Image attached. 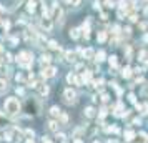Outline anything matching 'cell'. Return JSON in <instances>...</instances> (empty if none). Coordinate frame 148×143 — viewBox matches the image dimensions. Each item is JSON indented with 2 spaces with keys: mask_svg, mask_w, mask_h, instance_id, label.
Here are the masks:
<instances>
[{
  "mask_svg": "<svg viewBox=\"0 0 148 143\" xmlns=\"http://www.w3.org/2000/svg\"><path fill=\"white\" fill-rule=\"evenodd\" d=\"M5 112L8 115H17L20 112V103H18V100L15 96H10V98L5 100Z\"/></svg>",
  "mask_w": 148,
  "mask_h": 143,
  "instance_id": "cell-1",
  "label": "cell"
},
{
  "mask_svg": "<svg viewBox=\"0 0 148 143\" xmlns=\"http://www.w3.org/2000/svg\"><path fill=\"white\" fill-rule=\"evenodd\" d=\"M32 58H34V55L30 53V52H22L18 57H17V60L20 63L22 67H32Z\"/></svg>",
  "mask_w": 148,
  "mask_h": 143,
  "instance_id": "cell-2",
  "label": "cell"
},
{
  "mask_svg": "<svg viewBox=\"0 0 148 143\" xmlns=\"http://www.w3.org/2000/svg\"><path fill=\"white\" fill-rule=\"evenodd\" d=\"M63 96H65V100H67L68 103H73L75 98H77V93H75L72 88H67L65 90V93H63Z\"/></svg>",
  "mask_w": 148,
  "mask_h": 143,
  "instance_id": "cell-3",
  "label": "cell"
},
{
  "mask_svg": "<svg viewBox=\"0 0 148 143\" xmlns=\"http://www.w3.org/2000/svg\"><path fill=\"white\" fill-rule=\"evenodd\" d=\"M55 72H57V70H55L53 67H47L43 72H42V77H43V78H50V77L55 75Z\"/></svg>",
  "mask_w": 148,
  "mask_h": 143,
  "instance_id": "cell-4",
  "label": "cell"
},
{
  "mask_svg": "<svg viewBox=\"0 0 148 143\" xmlns=\"http://www.w3.org/2000/svg\"><path fill=\"white\" fill-rule=\"evenodd\" d=\"M42 27L43 28H47V30H50L52 28V20H50V17H42Z\"/></svg>",
  "mask_w": 148,
  "mask_h": 143,
  "instance_id": "cell-5",
  "label": "cell"
},
{
  "mask_svg": "<svg viewBox=\"0 0 148 143\" xmlns=\"http://www.w3.org/2000/svg\"><path fill=\"white\" fill-rule=\"evenodd\" d=\"M37 88H38V93L40 95H47L48 93V87L43 85V83H37Z\"/></svg>",
  "mask_w": 148,
  "mask_h": 143,
  "instance_id": "cell-6",
  "label": "cell"
},
{
  "mask_svg": "<svg viewBox=\"0 0 148 143\" xmlns=\"http://www.w3.org/2000/svg\"><path fill=\"white\" fill-rule=\"evenodd\" d=\"M135 138H136V143H147V133H138V135H135Z\"/></svg>",
  "mask_w": 148,
  "mask_h": 143,
  "instance_id": "cell-7",
  "label": "cell"
},
{
  "mask_svg": "<svg viewBox=\"0 0 148 143\" xmlns=\"http://www.w3.org/2000/svg\"><path fill=\"white\" fill-rule=\"evenodd\" d=\"M136 108L140 110V113H141V115L148 113V105H147V103H143V105H136Z\"/></svg>",
  "mask_w": 148,
  "mask_h": 143,
  "instance_id": "cell-8",
  "label": "cell"
},
{
  "mask_svg": "<svg viewBox=\"0 0 148 143\" xmlns=\"http://www.w3.org/2000/svg\"><path fill=\"white\" fill-rule=\"evenodd\" d=\"M133 138H135V131H132V130L125 131V140H127V142H132Z\"/></svg>",
  "mask_w": 148,
  "mask_h": 143,
  "instance_id": "cell-9",
  "label": "cell"
},
{
  "mask_svg": "<svg viewBox=\"0 0 148 143\" xmlns=\"http://www.w3.org/2000/svg\"><path fill=\"white\" fill-rule=\"evenodd\" d=\"M50 60H52V57H50V55H42V58H40L42 65H48V63H50Z\"/></svg>",
  "mask_w": 148,
  "mask_h": 143,
  "instance_id": "cell-10",
  "label": "cell"
},
{
  "mask_svg": "<svg viewBox=\"0 0 148 143\" xmlns=\"http://www.w3.org/2000/svg\"><path fill=\"white\" fill-rule=\"evenodd\" d=\"M97 40H98V42H105V40H107V32H98Z\"/></svg>",
  "mask_w": 148,
  "mask_h": 143,
  "instance_id": "cell-11",
  "label": "cell"
},
{
  "mask_svg": "<svg viewBox=\"0 0 148 143\" xmlns=\"http://www.w3.org/2000/svg\"><path fill=\"white\" fill-rule=\"evenodd\" d=\"M50 115L52 116H58L60 115V108H58V107H52V108H50Z\"/></svg>",
  "mask_w": 148,
  "mask_h": 143,
  "instance_id": "cell-12",
  "label": "cell"
},
{
  "mask_svg": "<svg viewBox=\"0 0 148 143\" xmlns=\"http://www.w3.org/2000/svg\"><path fill=\"white\" fill-rule=\"evenodd\" d=\"M78 32H80L78 28H72V30H70V37H72V38H78V37H80Z\"/></svg>",
  "mask_w": 148,
  "mask_h": 143,
  "instance_id": "cell-13",
  "label": "cell"
},
{
  "mask_svg": "<svg viewBox=\"0 0 148 143\" xmlns=\"http://www.w3.org/2000/svg\"><path fill=\"white\" fill-rule=\"evenodd\" d=\"M7 88H8L7 82H5V80H0V93H3V92H5Z\"/></svg>",
  "mask_w": 148,
  "mask_h": 143,
  "instance_id": "cell-14",
  "label": "cell"
},
{
  "mask_svg": "<svg viewBox=\"0 0 148 143\" xmlns=\"http://www.w3.org/2000/svg\"><path fill=\"white\" fill-rule=\"evenodd\" d=\"M83 55H85L87 58H92V57H93V50H92V48H87V50L83 52Z\"/></svg>",
  "mask_w": 148,
  "mask_h": 143,
  "instance_id": "cell-15",
  "label": "cell"
},
{
  "mask_svg": "<svg viewBox=\"0 0 148 143\" xmlns=\"http://www.w3.org/2000/svg\"><path fill=\"white\" fill-rule=\"evenodd\" d=\"M48 128L52 130V131H57V130H58V125H57L55 122H50L48 123Z\"/></svg>",
  "mask_w": 148,
  "mask_h": 143,
  "instance_id": "cell-16",
  "label": "cell"
},
{
  "mask_svg": "<svg viewBox=\"0 0 148 143\" xmlns=\"http://www.w3.org/2000/svg\"><path fill=\"white\" fill-rule=\"evenodd\" d=\"M85 115H87V116H93L95 115V110L92 108V107H88V108L85 110Z\"/></svg>",
  "mask_w": 148,
  "mask_h": 143,
  "instance_id": "cell-17",
  "label": "cell"
},
{
  "mask_svg": "<svg viewBox=\"0 0 148 143\" xmlns=\"http://www.w3.org/2000/svg\"><path fill=\"white\" fill-rule=\"evenodd\" d=\"M48 45H50V48H53V50H60V47L57 45V42H53V40L48 42Z\"/></svg>",
  "mask_w": 148,
  "mask_h": 143,
  "instance_id": "cell-18",
  "label": "cell"
},
{
  "mask_svg": "<svg viewBox=\"0 0 148 143\" xmlns=\"http://www.w3.org/2000/svg\"><path fill=\"white\" fill-rule=\"evenodd\" d=\"M121 75L125 77V78H128V77H130V68H123V70H121Z\"/></svg>",
  "mask_w": 148,
  "mask_h": 143,
  "instance_id": "cell-19",
  "label": "cell"
},
{
  "mask_svg": "<svg viewBox=\"0 0 148 143\" xmlns=\"http://www.w3.org/2000/svg\"><path fill=\"white\" fill-rule=\"evenodd\" d=\"M97 60L98 62L105 60V52H98V53H97Z\"/></svg>",
  "mask_w": 148,
  "mask_h": 143,
  "instance_id": "cell-20",
  "label": "cell"
},
{
  "mask_svg": "<svg viewBox=\"0 0 148 143\" xmlns=\"http://www.w3.org/2000/svg\"><path fill=\"white\" fill-rule=\"evenodd\" d=\"M5 125H8L7 118H5V116H2V115H0V127H5Z\"/></svg>",
  "mask_w": 148,
  "mask_h": 143,
  "instance_id": "cell-21",
  "label": "cell"
},
{
  "mask_svg": "<svg viewBox=\"0 0 148 143\" xmlns=\"http://www.w3.org/2000/svg\"><path fill=\"white\" fill-rule=\"evenodd\" d=\"M110 65H112V67H116V57H110Z\"/></svg>",
  "mask_w": 148,
  "mask_h": 143,
  "instance_id": "cell-22",
  "label": "cell"
},
{
  "mask_svg": "<svg viewBox=\"0 0 148 143\" xmlns=\"http://www.w3.org/2000/svg\"><path fill=\"white\" fill-rule=\"evenodd\" d=\"M67 60L68 62H73V53H70V52H68V53H67Z\"/></svg>",
  "mask_w": 148,
  "mask_h": 143,
  "instance_id": "cell-23",
  "label": "cell"
},
{
  "mask_svg": "<svg viewBox=\"0 0 148 143\" xmlns=\"http://www.w3.org/2000/svg\"><path fill=\"white\" fill-rule=\"evenodd\" d=\"M68 2H70L72 5H78V3H80V0H68Z\"/></svg>",
  "mask_w": 148,
  "mask_h": 143,
  "instance_id": "cell-24",
  "label": "cell"
},
{
  "mask_svg": "<svg viewBox=\"0 0 148 143\" xmlns=\"http://www.w3.org/2000/svg\"><path fill=\"white\" fill-rule=\"evenodd\" d=\"M130 20H132V22H136L138 18H136V15H132V17H130Z\"/></svg>",
  "mask_w": 148,
  "mask_h": 143,
  "instance_id": "cell-25",
  "label": "cell"
},
{
  "mask_svg": "<svg viewBox=\"0 0 148 143\" xmlns=\"http://www.w3.org/2000/svg\"><path fill=\"white\" fill-rule=\"evenodd\" d=\"M43 143H52V142H50L48 138H43Z\"/></svg>",
  "mask_w": 148,
  "mask_h": 143,
  "instance_id": "cell-26",
  "label": "cell"
},
{
  "mask_svg": "<svg viewBox=\"0 0 148 143\" xmlns=\"http://www.w3.org/2000/svg\"><path fill=\"white\" fill-rule=\"evenodd\" d=\"M73 143H83V142H82L80 138H77V140H75V142H73Z\"/></svg>",
  "mask_w": 148,
  "mask_h": 143,
  "instance_id": "cell-27",
  "label": "cell"
},
{
  "mask_svg": "<svg viewBox=\"0 0 148 143\" xmlns=\"http://www.w3.org/2000/svg\"><path fill=\"white\" fill-rule=\"evenodd\" d=\"M145 14H147V15H148V7H147V10H145Z\"/></svg>",
  "mask_w": 148,
  "mask_h": 143,
  "instance_id": "cell-28",
  "label": "cell"
},
{
  "mask_svg": "<svg viewBox=\"0 0 148 143\" xmlns=\"http://www.w3.org/2000/svg\"><path fill=\"white\" fill-rule=\"evenodd\" d=\"M2 50H3V47H2V45H0V52H2Z\"/></svg>",
  "mask_w": 148,
  "mask_h": 143,
  "instance_id": "cell-29",
  "label": "cell"
},
{
  "mask_svg": "<svg viewBox=\"0 0 148 143\" xmlns=\"http://www.w3.org/2000/svg\"><path fill=\"white\" fill-rule=\"evenodd\" d=\"M145 40H147V42H148V35H147V37H145Z\"/></svg>",
  "mask_w": 148,
  "mask_h": 143,
  "instance_id": "cell-30",
  "label": "cell"
},
{
  "mask_svg": "<svg viewBox=\"0 0 148 143\" xmlns=\"http://www.w3.org/2000/svg\"><path fill=\"white\" fill-rule=\"evenodd\" d=\"M27 143H34V142H32V140H28V142H27Z\"/></svg>",
  "mask_w": 148,
  "mask_h": 143,
  "instance_id": "cell-31",
  "label": "cell"
},
{
  "mask_svg": "<svg viewBox=\"0 0 148 143\" xmlns=\"http://www.w3.org/2000/svg\"><path fill=\"white\" fill-rule=\"evenodd\" d=\"M0 23H2V22H0Z\"/></svg>",
  "mask_w": 148,
  "mask_h": 143,
  "instance_id": "cell-32",
  "label": "cell"
}]
</instances>
